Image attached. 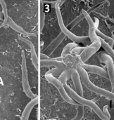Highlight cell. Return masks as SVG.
Masks as SVG:
<instances>
[{
	"mask_svg": "<svg viewBox=\"0 0 114 120\" xmlns=\"http://www.w3.org/2000/svg\"><path fill=\"white\" fill-rule=\"evenodd\" d=\"M84 49H85V48H83V47H75V49H73L71 51H72V53H74L75 55H78V54H79L80 53H82L83 51H84Z\"/></svg>",
	"mask_w": 114,
	"mask_h": 120,
	"instance_id": "cell-24",
	"label": "cell"
},
{
	"mask_svg": "<svg viewBox=\"0 0 114 120\" xmlns=\"http://www.w3.org/2000/svg\"><path fill=\"white\" fill-rule=\"evenodd\" d=\"M19 39L24 41L25 43H26L29 46H30V57H31V61L34 65V67L35 68L36 70H38V67H39V61H38V57L37 56L36 53V51L35 49V46L32 44V42L31 41H30L29 39H27L23 37H19Z\"/></svg>",
	"mask_w": 114,
	"mask_h": 120,
	"instance_id": "cell-11",
	"label": "cell"
},
{
	"mask_svg": "<svg viewBox=\"0 0 114 120\" xmlns=\"http://www.w3.org/2000/svg\"><path fill=\"white\" fill-rule=\"evenodd\" d=\"M71 78L73 80V84L75 86V92L80 96H83V86H82V83H81V80L80 78V76L76 70L75 68L73 69L71 75Z\"/></svg>",
	"mask_w": 114,
	"mask_h": 120,
	"instance_id": "cell-13",
	"label": "cell"
},
{
	"mask_svg": "<svg viewBox=\"0 0 114 120\" xmlns=\"http://www.w3.org/2000/svg\"><path fill=\"white\" fill-rule=\"evenodd\" d=\"M40 68H46V67H55L60 68H66V65L63 63V62L57 61L56 60H40L39 61Z\"/></svg>",
	"mask_w": 114,
	"mask_h": 120,
	"instance_id": "cell-15",
	"label": "cell"
},
{
	"mask_svg": "<svg viewBox=\"0 0 114 120\" xmlns=\"http://www.w3.org/2000/svg\"><path fill=\"white\" fill-rule=\"evenodd\" d=\"M40 58H41V60H47V56H46L44 53H41L40 54Z\"/></svg>",
	"mask_w": 114,
	"mask_h": 120,
	"instance_id": "cell-25",
	"label": "cell"
},
{
	"mask_svg": "<svg viewBox=\"0 0 114 120\" xmlns=\"http://www.w3.org/2000/svg\"><path fill=\"white\" fill-rule=\"evenodd\" d=\"M101 42L99 39H98L97 41H95L94 42L92 43L87 48H85L84 51L80 55L81 61L83 63L86 62L92 56H93L101 48Z\"/></svg>",
	"mask_w": 114,
	"mask_h": 120,
	"instance_id": "cell-7",
	"label": "cell"
},
{
	"mask_svg": "<svg viewBox=\"0 0 114 120\" xmlns=\"http://www.w3.org/2000/svg\"><path fill=\"white\" fill-rule=\"evenodd\" d=\"M85 115V108L83 105H79L77 108V113L76 115L71 120H81Z\"/></svg>",
	"mask_w": 114,
	"mask_h": 120,
	"instance_id": "cell-22",
	"label": "cell"
},
{
	"mask_svg": "<svg viewBox=\"0 0 114 120\" xmlns=\"http://www.w3.org/2000/svg\"><path fill=\"white\" fill-rule=\"evenodd\" d=\"M65 90L67 93V94L69 96V97L73 99L74 101H75L77 103L81 104L83 106H87L91 108L96 114L102 120H109L111 119V115L109 112V106L104 105L103 108V110L92 101L87 100L86 98H84L83 96H80L74 90H73L69 86L64 85Z\"/></svg>",
	"mask_w": 114,
	"mask_h": 120,
	"instance_id": "cell-1",
	"label": "cell"
},
{
	"mask_svg": "<svg viewBox=\"0 0 114 120\" xmlns=\"http://www.w3.org/2000/svg\"><path fill=\"white\" fill-rule=\"evenodd\" d=\"M98 58L102 63H104L107 67V73L112 87L111 92L114 94V63L111 58L105 51L99 52L98 54Z\"/></svg>",
	"mask_w": 114,
	"mask_h": 120,
	"instance_id": "cell-6",
	"label": "cell"
},
{
	"mask_svg": "<svg viewBox=\"0 0 114 120\" xmlns=\"http://www.w3.org/2000/svg\"><path fill=\"white\" fill-rule=\"evenodd\" d=\"M73 69H74V68H68V69L64 70V71L60 75V76H59V77L58 79H59L63 85H66V84H67L66 82H67V80L71 77V73H72Z\"/></svg>",
	"mask_w": 114,
	"mask_h": 120,
	"instance_id": "cell-16",
	"label": "cell"
},
{
	"mask_svg": "<svg viewBox=\"0 0 114 120\" xmlns=\"http://www.w3.org/2000/svg\"><path fill=\"white\" fill-rule=\"evenodd\" d=\"M80 80L81 83H83L88 89L91 90L92 92L95 93L96 94H98L101 96H104L109 100H111L114 103V94L111 91H109L108 90H106L104 89H102L101 87L97 86V85L94 84L90 79L88 73L85 71V70L83 68L81 65H78L75 68Z\"/></svg>",
	"mask_w": 114,
	"mask_h": 120,
	"instance_id": "cell-2",
	"label": "cell"
},
{
	"mask_svg": "<svg viewBox=\"0 0 114 120\" xmlns=\"http://www.w3.org/2000/svg\"><path fill=\"white\" fill-rule=\"evenodd\" d=\"M22 60H21V73H22V86L23 91L25 94L30 98L31 100L37 97V96L34 94L32 90L31 87L29 83L28 79V68H27V62H26V58L24 51H22Z\"/></svg>",
	"mask_w": 114,
	"mask_h": 120,
	"instance_id": "cell-4",
	"label": "cell"
},
{
	"mask_svg": "<svg viewBox=\"0 0 114 120\" xmlns=\"http://www.w3.org/2000/svg\"><path fill=\"white\" fill-rule=\"evenodd\" d=\"M99 41H100V42H101L102 46V47L104 48V49L106 51L105 52L111 58L113 62L114 63V50L112 49V47H111L108 44H106L103 39H100V38H99Z\"/></svg>",
	"mask_w": 114,
	"mask_h": 120,
	"instance_id": "cell-17",
	"label": "cell"
},
{
	"mask_svg": "<svg viewBox=\"0 0 114 120\" xmlns=\"http://www.w3.org/2000/svg\"><path fill=\"white\" fill-rule=\"evenodd\" d=\"M38 103H39L38 96L36 97L35 98L31 100L25 107L23 112H22V115L20 117V120H29V117H30L32 110L38 104Z\"/></svg>",
	"mask_w": 114,
	"mask_h": 120,
	"instance_id": "cell-12",
	"label": "cell"
},
{
	"mask_svg": "<svg viewBox=\"0 0 114 120\" xmlns=\"http://www.w3.org/2000/svg\"><path fill=\"white\" fill-rule=\"evenodd\" d=\"M45 79L48 81V82L51 83V84H53L58 90V91L59 92L60 95L61 96L62 98L68 103L71 104V105H75L77 104V103L75 101H74L73 99H71L69 96L67 94L65 88H64V85L56 78H55L54 76L51 75H47L45 74Z\"/></svg>",
	"mask_w": 114,
	"mask_h": 120,
	"instance_id": "cell-5",
	"label": "cell"
},
{
	"mask_svg": "<svg viewBox=\"0 0 114 120\" xmlns=\"http://www.w3.org/2000/svg\"><path fill=\"white\" fill-rule=\"evenodd\" d=\"M77 46H78V44H77L76 43H74V42H73V43H69V44H67V45L64 47V49H63L61 57H62V58L65 57V56H67V55L73 49H75V48L77 47Z\"/></svg>",
	"mask_w": 114,
	"mask_h": 120,
	"instance_id": "cell-20",
	"label": "cell"
},
{
	"mask_svg": "<svg viewBox=\"0 0 114 120\" xmlns=\"http://www.w3.org/2000/svg\"><path fill=\"white\" fill-rule=\"evenodd\" d=\"M82 13L84 15V17L86 19V20L88 23V25H89V35H88V37L90 38V41H91L93 43L95 41H97L99 39V37L96 35L97 27L95 26V24H94L93 20L90 17V14L85 10H83Z\"/></svg>",
	"mask_w": 114,
	"mask_h": 120,
	"instance_id": "cell-8",
	"label": "cell"
},
{
	"mask_svg": "<svg viewBox=\"0 0 114 120\" xmlns=\"http://www.w3.org/2000/svg\"><path fill=\"white\" fill-rule=\"evenodd\" d=\"M96 35H97L99 38L103 39V40H104L106 44H108L111 47L113 46V45H114V39H113L111 37H109L105 35L104 34H103V33H102V32H100L97 28L96 29Z\"/></svg>",
	"mask_w": 114,
	"mask_h": 120,
	"instance_id": "cell-18",
	"label": "cell"
},
{
	"mask_svg": "<svg viewBox=\"0 0 114 120\" xmlns=\"http://www.w3.org/2000/svg\"><path fill=\"white\" fill-rule=\"evenodd\" d=\"M39 22H40V30L42 31L44 26V20H45V15H44V6H43V3L42 1H39Z\"/></svg>",
	"mask_w": 114,
	"mask_h": 120,
	"instance_id": "cell-19",
	"label": "cell"
},
{
	"mask_svg": "<svg viewBox=\"0 0 114 120\" xmlns=\"http://www.w3.org/2000/svg\"><path fill=\"white\" fill-rule=\"evenodd\" d=\"M84 18H85V17H84V15L83 14V13H80V15H79V16H78V17H76L73 21H71L67 26H66V27H67V29L68 30H69L68 28H70V29H72V28H73L76 25H78L80 21H82L83 20H84Z\"/></svg>",
	"mask_w": 114,
	"mask_h": 120,
	"instance_id": "cell-21",
	"label": "cell"
},
{
	"mask_svg": "<svg viewBox=\"0 0 114 120\" xmlns=\"http://www.w3.org/2000/svg\"><path fill=\"white\" fill-rule=\"evenodd\" d=\"M6 24H7L11 28H12L13 30L16 31L17 32L21 34L22 35L25 36V37H30V36H35V34H32V33H29L28 32H26L23 28H22L21 27H20L19 25H18L13 20V19L11 18V17H8L6 22Z\"/></svg>",
	"mask_w": 114,
	"mask_h": 120,
	"instance_id": "cell-14",
	"label": "cell"
},
{
	"mask_svg": "<svg viewBox=\"0 0 114 120\" xmlns=\"http://www.w3.org/2000/svg\"><path fill=\"white\" fill-rule=\"evenodd\" d=\"M0 4H1V8H2V14H3V17H4V24H5L8 17L9 16L8 14V9H7V6H6V4L4 1L0 0Z\"/></svg>",
	"mask_w": 114,
	"mask_h": 120,
	"instance_id": "cell-23",
	"label": "cell"
},
{
	"mask_svg": "<svg viewBox=\"0 0 114 120\" xmlns=\"http://www.w3.org/2000/svg\"><path fill=\"white\" fill-rule=\"evenodd\" d=\"M61 3V1H59L55 6L54 8L56 11V17H57V20H58V23L59 25V27L61 30V32L67 37H68L71 40H72L74 43H85V42H88L90 41V38L88 36H77L75 34H74L72 32H71L69 30L67 29V27H66L64 22H63V17L61 15V8H60V4Z\"/></svg>",
	"mask_w": 114,
	"mask_h": 120,
	"instance_id": "cell-3",
	"label": "cell"
},
{
	"mask_svg": "<svg viewBox=\"0 0 114 120\" xmlns=\"http://www.w3.org/2000/svg\"><path fill=\"white\" fill-rule=\"evenodd\" d=\"M66 36L62 32L59 33V35L45 48V49H44V54H45L46 56L51 55L54 52V51L59 47V46L63 42Z\"/></svg>",
	"mask_w": 114,
	"mask_h": 120,
	"instance_id": "cell-9",
	"label": "cell"
},
{
	"mask_svg": "<svg viewBox=\"0 0 114 120\" xmlns=\"http://www.w3.org/2000/svg\"><path fill=\"white\" fill-rule=\"evenodd\" d=\"M82 66L85 70V71L87 72H90V73H92V74H97L101 77L109 79V75H108L107 72L104 69L102 68L101 67H99L97 65L85 64V63Z\"/></svg>",
	"mask_w": 114,
	"mask_h": 120,
	"instance_id": "cell-10",
	"label": "cell"
},
{
	"mask_svg": "<svg viewBox=\"0 0 114 120\" xmlns=\"http://www.w3.org/2000/svg\"><path fill=\"white\" fill-rule=\"evenodd\" d=\"M99 99V96H98V97H97L96 98H94V100H92V101H93L94 103H96V102H97V101Z\"/></svg>",
	"mask_w": 114,
	"mask_h": 120,
	"instance_id": "cell-26",
	"label": "cell"
}]
</instances>
